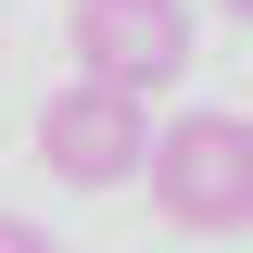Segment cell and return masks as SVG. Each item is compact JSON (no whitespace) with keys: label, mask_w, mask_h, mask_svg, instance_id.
<instances>
[{"label":"cell","mask_w":253,"mask_h":253,"mask_svg":"<svg viewBox=\"0 0 253 253\" xmlns=\"http://www.w3.org/2000/svg\"><path fill=\"white\" fill-rule=\"evenodd\" d=\"M215 13H228V26H253V0H215Z\"/></svg>","instance_id":"obj_5"},{"label":"cell","mask_w":253,"mask_h":253,"mask_svg":"<svg viewBox=\"0 0 253 253\" xmlns=\"http://www.w3.org/2000/svg\"><path fill=\"white\" fill-rule=\"evenodd\" d=\"M63 51H76V76H114L152 101L190 63V0H63Z\"/></svg>","instance_id":"obj_3"},{"label":"cell","mask_w":253,"mask_h":253,"mask_svg":"<svg viewBox=\"0 0 253 253\" xmlns=\"http://www.w3.org/2000/svg\"><path fill=\"white\" fill-rule=\"evenodd\" d=\"M0 253H63L51 228H26V215H0Z\"/></svg>","instance_id":"obj_4"},{"label":"cell","mask_w":253,"mask_h":253,"mask_svg":"<svg viewBox=\"0 0 253 253\" xmlns=\"http://www.w3.org/2000/svg\"><path fill=\"white\" fill-rule=\"evenodd\" d=\"M139 177H152V203L177 228H203V241H228V228H253V114H177L152 126V152H139Z\"/></svg>","instance_id":"obj_1"},{"label":"cell","mask_w":253,"mask_h":253,"mask_svg":"<svg viewBox=\"0 0 253 253\" xmlns=\"http://www.w3.org/2000/svg\"><path fill=\"white\" fill-rule=\"evenodd\" d=\"M139 152H152L139 89H114V76L51 89V114H38V165H51L63 190H126V165H139Z\"/></svg>","instance_id":"obj_2"}]
</instances>
